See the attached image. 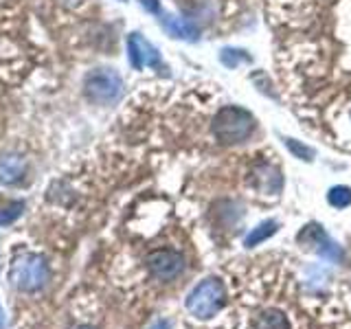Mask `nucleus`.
I'll return each instance as SVG.
<instances>
[{
  "label": "nucleus",
  "instance_id": "6e6552de",
  "mask_svg": "<svg viewBox=\"0 0 351 329\" xmlns=\"http://www.w3.org/2000/svg\"><path fill=\"white\" fill-rule=\"evenodd\" d=\"M160 22L165 25V29L169 31V36H173V38H182V40H189V42L197 40V31H195V27L189 25V22H184L180 18H173V16H162Z\"/></svg>",
  "mask_w": 351,
  "mask_h": 329
},
{
  "label": "nucleus",
  "instance_id": "20e7f679",
  "mask_svg": "<svg viewBox=\"0 0 351 329\" xmlns=\"http://www.w3.org/2000/svg\"><path fill=\"white\" fill-rule=\"evenodd\" d=\"M299 241L303 246L318 252V255L325 257V259H340L343 257L338 244H334V241L329 239V235L323 230V226H318V224H307L299 233Z\"/></svg>",
  "mask_w": 351,
  "mask_h": 329
},
{
  "label": "nucleus",
  "instance_id": "f257e3e1",
  "mask_svg": "<svg viewBox=\"0 0 351 329\" xmlns=\"http://www.w3.org/2000/svg\"><path fill=\"white\" fill-rule=\"evenodd\" d=\"M255 117L241 106H224L213 117L211 132L222 145H237L252 136L255 132Z\"/></svg>",
  "mask_w": 351,
  "mask_h": 329
},
{
  "label": "nucleus",
  "instance_id": "f03ea898",
  "mask_svg": "<svg viewBox=\"0 0 351 329\" xmlns=\"http://www.w3.org/2000/svg\"><path fill=\"white\" fill-rule=\"evenodd\" d=\"M226 301L224 283L219 279H204L186 296V310L197 318H213Z\"/></svg>",
  "mask_w": 351,
  "mask_h": 329
},
{
  "label": "nucleus",
  "instance_id": "ddd939ff",
  "mask_svg": "<svg viewBox=\"0 0 351 329\" xmlns=\"http://www.w3.org/2000/svg\"><path fill=\"white\" fill-rule=\"evenodd\" d=\"M219 60H222V64L228 66V69H237L239 64H250V55L241 49H222Z\"/></svg>",
  "mask_w": 351,
  "mask_h": 329
},
{
  "label": "nucleus",
  "instance_id": "4468645a",
  "mask_svg": "<svg viewBox=\"0 0 351 329\" xmlns=\"http://www.w3.org/2000/svg\"><path fill=\"white\" fill-rule=\"evenodd\" d=\"M141 5L145 7L147 11H152V14H160V5H158V0H141Z\"/></svg>",
  "mask_w": 351,
  "mask_h": 329
},
{
  "label": "nucleus",
  "instance_id": "f8f14e48",
  "mask_svg": "<svg viewBox=\"0 0 351 329\" xmlns=\"http://www.w3.org/2000/svg\"><path fill=\"white\" fill-rule=\"evenodd\" d=\"M327 202L332 204L334 208H347L351 206V189L345 184H340V186H332L327 193Z\"/></svg>",
  "mask_w": 351,
  "mask_h": 329
},
{
  "label": "nucleus",
  "instance_id": "39448f33",
  "mask_svg": "<svg viewBox=\"0 0 351 329\" xmlns=\"http://www.w3.org/2000/svg\"><path fill=\"white\" fill-rule=\"evenodd\" d=\"M147 266H149L154 277H158L162 281H169V279L178 277V274L182 272L184 261H182L180 252L165 248V250L152 252V255L147 257Z\"/></svg>",
  "mask_w": 351,
  "mask_h": 329
},
{
  "label": "nucleus",
  "instance_id": "9d476101",
  "mask_svg": "<svg viewBox=\"0 0 351 329\" xmlns=\"http://www.w3.org/2000/svg\"><path fill=\"white\" fill-rule=\"evenodd\" d=\"M255 329H290L288 327V318L279 310H266L257 316Z\"/></svg>",
  "mask_w": 351,
  "mask_h": 329
},
{
  "label": "nucleus",
  "instance_id": "0eeeda50",
  "mask_svg": "<svg viewBox=\"0 0 351 329\" xmlns=\"http://www.w3.org/2000/svg\"><path fill=\"white\" fill-rule=\"evenodd\" d=\"M252 182L261 191V193H272L277 195L281 193V186H283V178H281V171L272 164H257L252 169Z\"/></svg>",
  "mask_w": 351,
  "mask_h": 329
},
{
  "label": "nucleus",
  "instance_id": "9b49d317",
  "mask_svg": "<svg viewBox=\"0 0 351 329\" xmlns=\"http://www.w3.org/2000/svg\"><path fill=\"white\" fill-rule=\"evenodd\" d=\"M283 145L290 149L292 156L301 158V160H305V162H312V160H314V156H316L314 147L305 145V143L296 141V138H292V136H285V138H283Z\"/></svg>",
  "mask_w": 351,
  "mask_h": 329
},
{
  "label": "nucleus",
  "instance_id": "7ed1b4c3",
  "mask_svg": "<svg viewBox=\"0 0 351 329\" xmlns=\"http://www.w3.org/2000/svg\"><path fill=\"white\" fill-rule=\"evenodd\" d=\"M86 88H88L90 99L108 103V101H114V99L121 95L123 84H121V77L114 71H97L88 77Z\"/></svg>",
  "mask_w": 351,
  "mask_h": 329
},
{
  "label": "nucleus",
  "instance_id": "1a4fd4ad",
  "mask_svg": "<svg viewBox=\"0 0 351 329\" xmlns=\"http://www.w3.org/2000/svg\"><path fill=\"white\" fill-rule=\"evenodd\" d=\"M277 228H279V224L274 222V219H266V222L257 224V226L252 228L250 233L246 235L244 246H246V248H252V246L261 244V241H266L268 237H272L274 233H277Z\"/></svg>",
  "mask_w": 351,
  "mask_h": 329
},
{
  "label": "nucleus",
  "instance_id": "423d86ee",
  "mask_svg": "<svg viewBox=\"0 0 351 329\" xmlns=\"http://www.w3.org/2000/svg\"><path fill=\"white\" fill-rule=\"evenodd\" d=\"M128 51L134 69H145V66H160V55L152 42L141 38L138 33H132L128 38Z\"/></svg>",
  "mask_w": 351,
  "mask_h": 329
}]
</instances>
